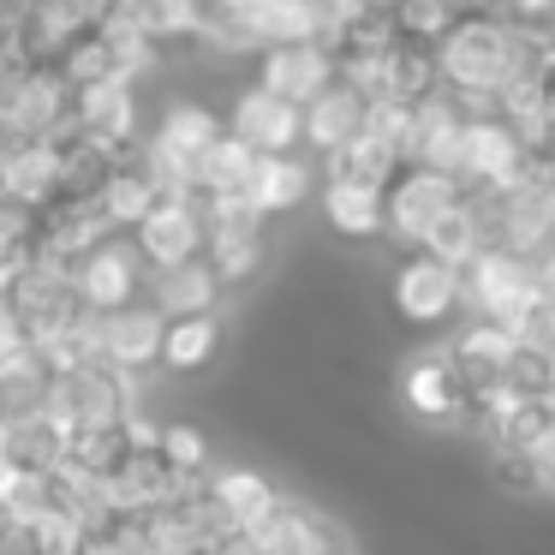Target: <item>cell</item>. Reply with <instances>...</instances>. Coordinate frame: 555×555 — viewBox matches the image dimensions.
<instances>
[{"label": "cell", "mask_w": 555, "mask_h": 555, "mask_svg": "<svg viewBox=\"0 0 555 555\" xmlns=\"http://www.w3.org/2000/svg\"><path fill=\"white\" fill-rule=\"evenodd\" d=\"M251 173H257V150H251V144H240L233 132H221L216 144H209L204 156H197V192H204V197H228V192H240V197H245Z\"/></svg>", "instance_id": "f546056e"}, {"label": "cell", "mask_w": 555, "mask_h": 555, "mask_svg": "<svg viewBox=\"0 0 555 555\" xmlns=\"http://www.w3.org/2000/svg\"><path fill=\"white\" fill-rule=\"evenodd\" d=\"M221 293H228V287L216 281V269H209L204 257H185V263L156 269V275H150L144 299L156 305L162 317H185V311H216Z\"/></svg>", "instance_id": "ffe728a7"}, {"label": "cell", "mask_w": 555, "mask_h": 555, "mask_svg": "<svg viewBox=\"0 0 555 555\" xmlns=\"http://www.w3.org/2000/svg\"><path fill=\"white\" fill-rule=\"evenodd\" d=\"M216 352H221V317L216 311H185V317L162 323V371H173V376L209 371Z\"/></svg>", "instance_id": "603a6c76"}, {"label": "cell", "mask_w": 555, "mask_h": 555, "mask_svg": "<svg viewBox=\"0 0 555 555\" xmlns=\"http://www.w3.org/2000/svg\"><path fill=\"white\" fill-rule=\"evenodd\" d=\"M102 25V0H30L18 18V49L25 61H61L85 30Z\"/></svg>", "instance_id": "5bb4252c"}, {"label": "cell", "mask_w": 555, "mask_h": 555, "mask_svg": "<svg viewBox=\"0 0 555 555\" xmlns=\"http://www.w3.org/2000/svg\"><path fill=\"white\" fill-rule=\"evenodd\" d=\"M7 424H13V412H7V400H0V430H7Z\"/></svg>", "instance_id": "60d3db41"}, {"label": "cell", "mask_w": 555, "mask_h": 555, "mask_svg": "<svg viewBox=\"0 0 555 555\" xmlns=\"http://www.w3.org/2000/svg\"><path fill=\"white\" fill-rule=\"evenodd\" d=\"M519 138V156H526L531 173H555V102H543V108L519 114V120H507Z\"/></svg>", "instance_id": "e575fe53"}, {"label": "cell", "mask_w": 555, "mask_h": 555, "mask_svg": "<svg viewBox=\"0 0 555 555\" xmlns=\"http://www.w3.org/2000/svg\"><path fill=\"white\" fill-rule=\"evenodd\" d=\"M73 120H78V132L96 138V144L132 150V138H138V85H126V78L78 85L73 90Z\"/></svg>", "instance_id": "2e32d148"}, {"label": "cell", "mask_w": 555, "mask_h": 555, "mask_svg": "<svg viewBox=\"0 0 555 555\" xmlns=\"http://www.w3.org/2000/svg\"><path fill=\"white\" fill-rule=\"evenodd\" d=\"M66 460V430L49 412H25L0 430V466L13 472H54Z\"/></svg>", "instance_id": "7402d4cb"}, {"label": "cell", "mask_w": 555, "mask_h": 555, "mask_svg": "<svg viewBox=\"0 0 555 555\" xmlns=\"http://www.w3.org/2000/svg\"><path fill=\"white\" fill-rule=\"evenodd\" d=\"M502 383L514 395H555V352L543 340H519L514 335V352H507V371Z\"/></svg>", "instance_id": "836d02e7"}, {"label": "cell", "mask_w": 555, "mask_h": 555, "mask_svg": "<svg viewBox=\"0 0 555 555\" xmlns=\"http://www.w3.org/2000/svg\"><path fill=\"white\" fill-rule=\"evenodd\" d=\"M150 436H156V424L138 418V406L120 412V418H102V424H78V430H66V460L61 466L96 490V483L114 478V466H120L138 442H150Z\"/></svg>", "instance_id": "30bf717a"}, {"label": "cell", "mask_w": 555, "mask_h": 555, "mask_svg": "<svg viewBox=\"0 0 555 555\" xmlns=\"http://www.w3.org/2000/svg\"><path fill=\"white\" fill-rule=\"evenodd\" d=\"M73 85L61 66L30 61L13 78H0V144H42L73 132Z\"/></svg>", "instance_id": "7a4b0ae2"}, {"label": "cell", "mask_w": 555, "mask_h": 555, "mask_svg": "<svg viewBox=\"0 0 555 555\" xmlns=\"http://www.w3.org/2000/svg\"><path fill=\"white\" fill-rule=\"evenodd\" d=\"M42 412H49V418L61 424V430H78V424H102V418H120V412H132V376L114 371L108 359L66 364V371H54Z\"/></svg>", "instance_id": "3957f363"}, {"label": "cell", "mask_w": 555, "mask_h": 555, "mask_svg": "<svg viewBox=\"0 0 555 555\" xmlns=\"http://www.w3.org/2000/svg\"><path fill=\"white\" fill-rule=\"evenodd\" d=\"M162 323H168V317L150 299H132V305H120V311L96 317V352L114 371H126L138 383V376L162 371Z\"/></svg>", "instance_id": "9c48e42d"}, {"label": "cell", "mask_w": 555, "mask_h": 555, "mask_svg": "<svg viewBox=\"0 0 555 555\" xmlns=\"http://www.w3.org/2000/svg\"><path fill=\"white\" fill-rule=\"evenodd\" d=\"M162 442V460H168L180 478H197V472H209V442L192 430V424H168V430H156Z\"/></svg>", "instance_id": "d590c367"}, {"label": "cell", "mask_w": 555, "mask_h": 555, "mask_svg": "<svg viewBox=\"0 0 555 555\" xmlns=\"http://www.w3.org/2000/svg\"><path fill=\"white\" fill-rule=\"evenodd\" d=\"M466 13L460 0H395V30L406 42H442L448 30H454V18Z\"/></svg>", "instance_id": "d6a6232c"}, {"label": "cell", "mask_w": 555, "mask_h": 555, "mask_svg": "<svg viewBox=\"0 0 555 555\" xmlns=\"http://www.w3.org/2000/svg\"><path fill=\"white\" fill-rule=\"evenodd\" d=\"M507 352H514V335H507L502 323H490V317L466 323L454 340H448V359H454V371H460V376H466V388H490V383H502Z\"/></svg>", "instance_id": "44dd1931"}, {"label": "cell", "mask_w": 555, "mask_h": 555, "mask_svg": "<svg viewBox=\"0 0 555 555\" xmlns=\"http://www.w3.org/2000/svg\"><path fill=\"white\" fill-rule=\"evenodd\" d=\"M442 90H454L472 114H490V96L514 78V30L495 13H460L454 30L436 42Z\"/></svg>", "instance_id": "6da1fadb"}, {"label": "cell", "mask_w": 555, "mask_h": 555, "mask_svg": "<svg viewBox=\"0 0 555 555\" xmlns=\"http://www.w3.org/2000/svg\"><path fill=\"white\" fill-rule=\"evenodd\" d=\"M395 305H400V317L418 323V328L448 323V317L466 305V293H460V269L442 263V257H430V251L406 257L400 275H395Z\"/></svg>", "instance_id": "4fadbf2b"}, {"label": "cell", "mask_w": 555, "mask_h": 555, "mask_svg": "<svg viewBox=\"0 0 555 555\" xmlns=\"http://www.w3.org/2000/svg\"><path fill=\"white\" fill-rule=\"evenodd\" d=\"M96 555H156L150 543H138V538H120V543H102Z\"/></svg>", "instance_id": "f35d334b"}, {"label": "cell", "mask_w": 555, "mask_h": 555, "mask_svg": "<svg viewBox=\"0 0 555 555\" xmlns=\"http://www.w3.org/2000/svg\"><path fill=\"white\" fill-rule=\"evenodd\" d=\"M323 216L340 240H376L388 228L383 216V185H352V180H328L323 192Z\"/></svg>", "instance_id": "4316f807"}, {"label": "cell", "mask_w": 555, "mask_h": 555, "mask_svg": "<svg viewBox=\"0 0 555 555\" xmlns=\"http://www.w3.org/2000/svg\"><path fill=\"white\" fill-rule=\"evenodd\" d=\"M240 543L251 555H352L340 526H328L317 507L275 502V514H263L251 531H240Z\"/></svg>", "instance_id": "8fae6325"}, {"label": "cell", "mask_w": 555, "mask_h": 555, "mask_svg": "<svg viewBox=\"0 0 555 555\" xmlns=\"http://www.w3.org/2000/svg\"><path fill=\"white\" fill-rule=\"evenodd\" d=\"M531 281H538V263L519 257V251H502V245H483V251H472L466 263H460V293H466V305H478V317H490V323H507V317L519 311Z\"/></svg>", "instance_id": "5b68a950"}, {"label": "cell", "mask_w": 555, "mask_h": 555, "mask_svg": "<svg viewBox=\"0 0 555 555\" xmlns=\"http://www.w3.org/2000/svg\"><path fill=\"white\" fill-rule=\"evenodd\" d=\"M448 204H460V180H448V173H436V168H418V162H400L395 180L383 185V216H388L383 233L418 245Z\"/></svg>", "instance_id": "8992f818"}, {"label": "cell", "mask_w": 555, "mask_h": 555, "mask_svg": "<svg viewBox=\"0 0 555 555\" xmlns=\"http://www.w3.org/2000/svg\"><path fill=\"white\" fill-rule=\"evenodd\" d=\"M228 132L240 138V144H251L257 156H293V150L305 144V108L287 96H275V90H263V85H251L233 102Z\"/></svg>", "instance_id": "7c38bea8"}, {"label": "cell", "mask_w": 555, "mask_h": 555, "mask_svg": "<svg viewBox=\"0 0 555 555\" xmlns=\"http://www.w3.org/2000/svg\"><path fill=\"white\" fill-rule=\"evenodd\" d=\"M495 483H502V490H519V495L543 490L538 483V454H531V448H495Z\"/></svg>", "instance_id": "8d00e7d4"}, {"label": "cell", "mask_w": 555, "mask_h": 555, "mask_svg": "<svg viewBox=\"0 0 555 555\" xmlns=\"http://www.w3.org/2000/svg\"><path fill=\"white\" fill-rule=\"evenodd\" d=\"M400 400H406V412L424 424H466L472 388H466V376L454 371L448 347H430V352H418V359H406V371H400Z\"/></svg>", "instance_id": "ba28073f"}, {"label": "cell", "mask_w": 555, "mask_h": 555, "mask_svg": "<svg viewBox=\"0 0 555 555\" xmlns=\"http://www.w3.org/2000/svg\"><path fill=\"white\" fill-rule=\"evenodd\" d=\"M400 168V156L388 144H376V138L352 132L347 144L328 150V180H352V185H388Z\"/></svg>", "instance_id": "4dcf8cb0"}, {"label": "cell", "mask_w": 555, "mask_h": 555, "mask_svg": "<svg viewBox=\"0 0 555 555\" xmlns=\"http://www.w3.org/2000/svg\"><path fill=\"white\" fill-rule=\"evenodd\" d=\"M66 281H73L78 305H85L90 317H108V311H120V305L144 299L150 269H144V257H138L132 240H114V233H108V240L85 245V251L73 257Z\"/></svg>", "instance_id": "277c9868"}, {"label": "cell", "mask_w": 555, "mask_h": 555, "mask_svg": "<svg viewBox=\"0 0 555 555\" xmlns=\"http://www.w3.org/2000/svg\"><path fill=\"white\" fill-rule=\"evenodd\" d=\"M424 251H430V257H442V263H466V257L472 251H483V233H478V216H472V204H466V197H460V204H448L442 209V216H436L430 221V233H424Z\"/></svg>", "instance_id": "1f68e13d"}, {"label": "cell", "mask_w": 555, "mask_h": 555, "mask_svg": "<svg viewBox=\"0 0 555 555\" xmlns=\"http://www.w3.org/2000/svg\"><path fill=\"white\" fill-rule=\"evenodd\" d=\"M156 180L144 173V162L138 156H120L114 162V173L102 180V192H96V204H102V216H108V228L114 233H132L138 221L150 216V204H156Z\"/></svg>", "instance_id": "cb8c5ba5"}, {"label": "cell", "mask_w": 555, "mask_h": 555, "mask_svg": "<svg viewBox=\"0 0 555 555\" xmlns=\"http://www.w3.org/2000/svg\"><path fill=\"white\" fill-rule=\"evenodd\" d=\"M13 531L18 526H13V514H7V502H0V543H13Z\"/></svg>", "instance_id": "ab89813d"}, {"label": "cell", "mask_w": 555, "mask_h": 555, "mask_svg": "<svg viewBox=\"0 0 555 555\" xmlns=\"http://www.w3.org/2000/svg\"><path fill=\"white\" fill-rule=\"evenodd\" d=\"M311 185H317V173H311V162H305L299 150H293V156H257V173H251V185H245V204H251L263 221H275V216H293Z\"/></svg>", "instance_id": "d6986e66"}, {"label": "cell", "mask_w": 555, "mask_h": 555, "mask_svg": "<svg viewBox=\"0 0 555 555\" xmlns=\"http://www.w3.org/2000/svg\"><path fill=\"white\" fill-rule=\"evenodd\" d=\"M221 132H228V126H221L209 108H197V102H173V108L162 114V126H156V138H150V144L197 168V156H204V150L216 144Z\"/></svg>", "instance_id": "f1b7e54d"}, {"label": "cell", "mask_w": 555, "mask_h": 555, "mask_svg": "<svg viewBox=\"0 0 555 555\" xmlns=\"http://www.w3.org/2000/svg\"><path fill=\"white\" fill-rule=\"evenodd\" d=\"M204 495H209V507H216V519L228 526V538H233V531H251L257 519L275 514V502H281L275 483L257 478V472H245V466L204 472Z\"/></svg>", "instance_id": "ac0fdd59"}, {"label": "cell", "mask_w": 555, "mask_h": 555, "mask_svg": "<svg viewBox=\"0 0 555 555\" xmlns=\"http://www.w3.org/2000/svg\"><path fill=\"white\" fill-rule=\"evenodd\" d=\"M49 383H54V359L42 347H13L7 359H0V400H7V412L13 418H25V412H42V400H49Z\"/></svg>", "instance_id": "484cf974"}, {"label": "cell", "mask_w": 555, "mask_h": 555, "mask_svg": "<svg viewBox=\"0 0 555 555\" xmlns=\"http://www.w3.org/2000/svg\"><path fill=\"white\" fill-rule=\"evenodd\" d=\"M0 197L25 209L61 204V144H0Z\"/></svg>", "instance_id": "e0dca14e"}, {"label": "cell", "mask_w": 555, "mask_h": 555, "mask_svg": "<svg viewBox=\"0 0 555 555\" xmlns=\"http://www.w3.org/2000/svg\"><path fill=\"white\" fill-rule=\"evenodd\" d=\"M132 245H138L150 275L185 263V257H204V209H197V192L192 197H156L150 216L132 228Z\"/></svg>", "instance_id": "52a82bcc"}, {"label": "cell", "mask_w": 555, "mask_h": 555, "mask_svg": "<svg viewBox=\"0 0 555 555\" xmlns=\"http://www.w3.org/2000/svg\"><path fill=\"white\" fill-rule=\"evenodd\" d=\"M550 49H555V18H550Z\"/></svg>", "instance_id": "b9f144b4"}, {"label": "cell", "mask_w": 555, "mask_h": 555, "mask_svg": "<svg viewBox=\"0 0 555 555\" xmlns=\"http://www.w3.org/2000/svg\"><path fill=\"white\" fill-rule=\"evenodd\" d=\"M359 126H364V96H359L352 85H340V78L323 90V96L305 102V144L323 150V156H328L335 144H347Z\"/></svg>", "instance_id": "d4e9b609"}, {"label": "cell", "mask_w": 555, "mask_h": 555, "mask_svg": "<svg viewBox=\"0 0 555 555\" xmlns=\"http://www.w3.org/2000/svg\"><path fill=\"white\" fill-rule=\"evenodd\" d=\"M335 78H340V66L323 42H275V49H263V61H257V85L287 96V102H299V108L311 96H323Z\"/></svg>", "instance_id": "9a60e30c"}, {"label": "cell", "mask_w": 555, "mask_h": 555, "mask_svg": "<svg viewBox=\"0 0 555 555\" xmlns=\"http://www.w3.org/2000/svg\"><path fill=\"white\" fill-rule=\"evenodd\" d=\"M483 430H490L495 448H531L538 454L543 436L555 430V395H514Z\"/></svg>", "instance_id": "83f0119b"}, {"label": "cell", "mask_w": 555, "mask_h": 555, "mask_svg": "<svg viewBox=\"0 0 555 555\" xmlns=\"http://www.w3.org/2000/svg\"><path fill=\"white\" fill-rule=\"evenodd\" d=\"M538 483L555 495V430L543 436V448H538Z\"/></svg>", "instance_id": "74e56055"}]
</instances>
